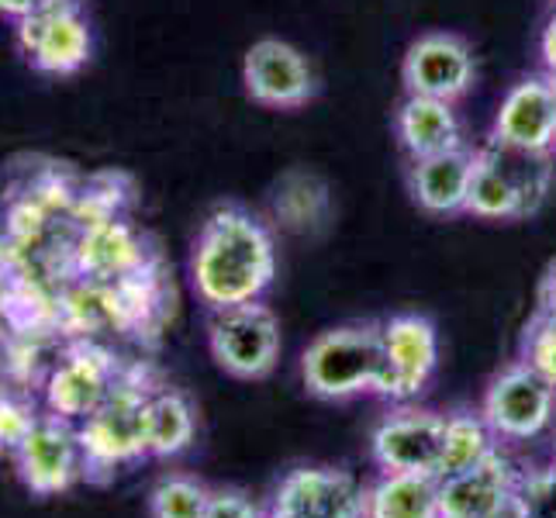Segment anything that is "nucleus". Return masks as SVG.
Segmentation results:
<instances>
[{
	"label": "nucleus",
	"mask_w": 556,
	"mask_h": 518,
	"mask_svg": "<svg viewBox=\"0 0 556 518\" xmlns=\"http://www.w3.org/2000/svg\"><path fill=\"white\" fill-rule=\"evenodd\" d=\"M277 277V242L242 204H218L190 249V283L211 312L263 301Z\"/></svg>",
	"instance_id": "1"
},
{
	"label": "nucleus",
	"mask_w": 556,
	"mask_h": 518,
	"mask_svg": "<svg viewBox=\"0 0 556 518\" xmlns=\"http://www.w3.org/2000/svg\"><path fill=\"white\" fill-rule=\"evenodd\" d=\"M156 391L149 383L146 367H125L101 408L87 415L80 426L84 446V477L90 481H108L114 470L139 464L149 456L146 439V405Z\"/></svg>",
	"instance_id": "2"
},
{
	"label": "nucleus",
	"mask_w": 556,
	"mask_h": 518,
	"mask_svg": "<svg viewBox=\"0 0 556 518\" xmlns=\"http://www.w3.org/2000/svg\"><path fill=\"white\" fill-rule=\"evenodd\" d=\"M301 380L321 401H350L380 394L383 383V332L374 321L339 325L321 332L301 356Z\"/></svg>",
	"instance_id": "3"
},
{
	"label": "nucleus",
	"mask_w": 556,
	"mask_h": 518,
	"mask_svg": "<svg viewBox=\"0 0 556 518\" xmlns=\"http://www.w3.org/2000/svg\"><path fill=\"white\" fill-rule=\"evenodd\" d=\"M207 350L228 377L263 380L280 359V321L263 301L215 312L207 325Z\"/></svg>",
	"instance_id": "4"
},
{
	"label": "nucleus",
	"mask_w": 556,
	"mask_h": 518,
	"mask_svg": "<svg viewBox=\"0 0 556 518\" xmlns=\"http://www.w3.org/2000/svg\"><path fill=\"white\" fill-rule=\"evenodd\" d=\"M14 46L31 70L46 76H73L90 63L93 35L73 0H55L46 11L14 22Z\"/></svg>",
	"instance_id": "5"
},
{
	"label": "nucleus",
	"mask_w": 556,
	"mask_h": 518,
	"mask_svg": "<svg viewBox=\"0 0 556 518\" xmlns=\"http://www.w3.org/2000/svg\"><path fill=\"white\" fill-rule=\"evenodd\" d=\"M481 415L497 439L526 443L549 429L556 415V388L526 363H508L497 370L484 391Z\"/></svg>",
	"instance_id": "6"
},
{
	"label": "nucleus",
	"mask_w": 556,
	"mask_h": 518,
	"mask_svg": "<svg viewBox=\"0 0 556 518\" xmlns=\"http://www.w3.org/2000/svg\"><path fill=\"white\" fill-rule=\"evenodd\" d=\"M14 467L22 484L38 497L70 491L84 477V446L76 421L42 415L25 435V443L14 450Z\"/></svg>",
	"instance_id": "7"
},
{
	"label": "nucleus",
	"mask_w": 556,
	"mask_h": 518,
	"mask_svg": "<svg viewBox=\"0 0 556 518\" xmlns=\"http://www.w3.org/2000/svg\"><path fill=\"white\" fill-rule=\"evenodd\" d=\"M401 84L412 98H435L456 104L477 84L473 49L453 31H429L415 38L401 63Z\"/></svg>",
	"instance_id": "8"
},
{
	"label": "nucleus",
	"mask_w": 556,
	"mask_h": 518,
	"mask_svg": "<svg viewBox=\"0 0 556 518\" xmlns=\"http://www.w3.org/2000/svg\"><path fill=\"white\" fill-rule=\"evenodd\" d=\"M242 84L249 98L274 111L304 108L318 93V76L308 55L283 38H260L249 46L242 60Z\"/></svg>",
	"instance_id": "9"
},
{
	"label": "nucleus",
	"mask_w": 556,
	"mask_h": 518,
	"mask_svg": "<svg viewBox=\"0 0 556 518\" xmlns=\"http://www.w3.org/2000/svg\"><path fill=\"white\" fill-rule=\"evenodd\" d=\"M125 367L93 342H76L46 377V408L66 421H84L101 408Z\"/></svg>",
	"instance_id": "10"
},
{
	"label": "nucleus",
	"mask_w": 556,
	"mask_h": 518,
	"mask_svg": "<svg viewBox=\"0 0 556 518\" xmlns=\"http://www.w3.org/2000/svg\"><path fill=\"white\" fill-rule=\"evenodd\" d=\"M383 332V383L380 397L405 401L429 388L439 367V332L426 315H394L380 325Z\"/></svg>",
	"instance_id": "11"
},
{
	"label": "nucleus",
	"mask_w": 556,
	"mask_h": 518,
	"mask_svg": "<svg viewBox=\"0 0 556 518\" xmlns=\"http://www.w3.org/2000/svg\"><path fill=\"white\" fill-rule=\"evenodd\" d=\"M277 518H367V488L350 470L298 467L280 481L270 502Z\"/></svg>",
	"instance_id": "12"
},
{
	"label": "nucleus",
	"mask_w": 556,
	"mask_h": 518,
	"mask_svg": "<svg viewBox=\"0 0 556 518\" xmlns=\"http://www.w3.org/2000/svg\"><path fill=\"white\" fill-rule=\"evenodd\" d=\"M446 415L426 408L391 412L370 435V456L383 473H432L443 456Z\"/></svg>",
	"instance_id": "13"
},
{
	"label": "nucleus",
	"mask_w": 556,
	"mask_h": 518,
	"mask_svg": "<svg viewBox=\"0 0 556 518\" xmlns=\"http://www.w3.org/2000/svg\"><path fill=\"white\" fill-rule=\"evenodd\" d=\"M491 139L522 146L535 152H553L556 142V90L549 87L546 73L522 76L511 84L497 104Z\"/></svg>",
	"instance_id": "14"
},
{
	"label": "nucleus",
	"mask_w": 556,
	"mask_h": 518,
	"mask_svg": "<svg viewBox=\"0 0 556 518\" xmlns=\"http://www.w3.org/2000/svg\"><path fill=\"white\" fill-rule=\"evenodd\" d=\"M515 488L519 473L508 456L491 453L484 464L439 481V505L443 518H494L515 497Z\"/></svg>",
	"instance_id": "15"
},
{
	"label": "nucleus",
	"mask_w": 556,
	"mask_h": 518,
	"mask_svg": "<svg viewBox=\"0 0 556 518\" xmlns=\"http://www.w3.org/2000/svg\"><path fill=\"white\" fill-rule=\"evenodd\" d=\"M73 263L93 283H114L131 274L146 270V242L142 236L122 218H104L84 225L80 239L73 249Z\"/></svg>",
	"instance_id": "16"
},
{
	"label": "nucleus",
	"mask_w": 556,
	"mask_h": 518,
	"mask_svg": "<svg viewBox=\"0 0 556 518\" xmlns=\"http://www.w3.org/2000/svg\"><path fill=\"white\" fill-rule=\"evenodd\" d=\"M473 163H477V152H470L467 146L453 152H439V156L412 160L408 166L412 201L426 211V215H435V218L467 215Z\"/></svg>",
	"instance_id": "17"
},
{
	"label": "nucleus",
	"mask_w": 556,
	"mask_h": 518,
	"mask_svg": "<svg viewBox=\"0 0 556 518\" xmlns=\"http://www.w3.org/2000/svg\"><path fill=\"white\" fill-rule=\"evenodd\" d=\"M394 136L412 160L464 149V125H459L456 108L435 98H412L408 93L394 114Z\"/></svg>",
	"instance_id": "18"
},
{
	"label": "nucleus",
	"mask_w": 556,
	"mask_h": 518,
	"mask_svg": "<svg viewBox=\"0 0 556 518\" xmlns=\"http://www.w3.org/2000/svg\"><path fill=\"white\" fill-rule=\"evenodd\" d=\"M367 518H443L439 477L383 473L374 488H367Z\"/></svg>",
	"instance_id": "19"
},
{
	"label": "nucleus",
	"mask_w": 556,
	"mask_h": 518,
	"mask_svg": "<svg viewBox=\"0 0 556 518\" xmlns=\"http://www.w3.org/2000/svg\"><path fill=\"white\" fill-rule=\"evenodd\" d=\"M484 156L494 163V169L515 187V194L522 198L526 207V218L535 215L543 207L549 187H553V152H535V149H522V146H508V142H497L491 139L488 146H481Z\"/></svg>",
	"instance_id": "20"
},
{
	"label": "nucleus",
	"mask_w": 556,
	"mask_h": 518,
	"mask_svg": "<svg viewBox=\"0 0 556 518\" xmlns=\"http://www.w3.org/2000/svg\"><path fill=\"white\" fill-rule=\"evenodd\" d=\"M198 432V415L190 397L177 388H156L149 394L146 405V439H149V456L169 459L190 450Z\"/></svg>",
	"instance_id": "21"
},
{
	"label": "nucleus",
	"mask_w": 556,
	"mask_h": 518,
	"mask_svg": "<svg viewBox=\"0 0 556 518\" xmlns=\"http://www.w3.org/2000/svg\"><path fill=\"white\" fill-rule=\"evenodd\" d=\"M274 215L287 232H301V236L318 232L332 215L329 187H325V180L315 177V173H304V169L287 173L274 194Z\"/></svg>",
	"instance_id": "22"
},
{
	"label": "nucleus",
	"mask_w": 556,
	"mask_h": 518,
	"mask_svg": "<svg viewBox=\"0 0 556 518\" xmlns=\"http://www.w3.org/2000/svg\"><path fill=\"white\" fill-rule=\"evenodd\" d=\"M494 432L484 421V415L473 412H453L446 415V432H443V456H439V470L435 477L446 481L453 473H464L477 464H484L491 453H497L494 446Z\"/></svg>",
	"instance_id": "23"
},
{
	"label": "nucleus",
	"mask_w": 556,
	"mask_h": 518,
	"mask_svg": "<svg viewBox=\"0 0 556 518\" xmlns=\"http://www.w3.org/2000/svg\"><path fill=\"white\" fill-rule=\"evenodd\" d=\"M473 163V180H470V194H467V215L484 218V222H515L526 218L522 198L515 194V187L494 169V163L484 156L481 149Z\"/></svg>",
	"instance_id": "24"
},
{
	"label": "nucleus",
	"mask_w": 556,
	"mask_h": 518,
	"mask_svg": "<svg viewBox=\"0 0 556 518\" xmlns=\"http://www.w3.org/2000/svg\"><path fill=\"white\" fill-rule=\"evenodd\" d=\"M211 502V488L190 473H166L149 491L152 518H204Z\"/></svg>",
	"instance_id": "25"
},
{
	"label": "nucleus",
	"mask_w": 556,
	"mask_h": 518,
	"mask_svg": "<svg viewBox=\"0 0 556 518\" xmlns=\"http://www.w3.org/2000/svg\"><path fill=\"white\" fill-rule=\"evenodd\" d=\"M519 359L556 388V318L553 315L535 308V315L522 329Z\"/></svg>",
	"instance_id": "26"
},
{
	"label": "nucleus",
	"mask_w": 556,
	"mask_h": 518,
	"mask_svg": "<svg viewBox=\"0 0 556 518\" xmlns=\"http://www.w3.org/2000/svg\"><path fill=\"white\" fill-rule=\"evenodd\" d=\"M42 418L35 408V401L14 394L11 388H0V456L11 453L25 443V435L35 429V421Z\"/></svg>",
	"instance_id": "27"
},
{
	"label": "nucleus",
	"mask_w": 556,
	"mask_h": 518,
	"mask_svg": "<svg viewBox=\"0 0 556 518\" xmlns=\"http://www.w3.org/2000/svg\"><path fill=\"white\" fill-rule=\"evenodd\" d=\"M515 497H519L522 518H556V467L519 477Z\"/></svg>",
	"instance_id": "28"
},
{
	"label": "nucleus",
	"mask_w": 556,
	"mask_h": 518,
	"mask_svg": "<svg viewBox=\"0 0 556 518\" xmlns=\"http://www.w3.org/2000/svg\"><path fill=\"white\" fill-rule=\"evenodd\" d=\"M204 518H270V511H263L253 497L242 491L222 488V491H211Z\"/></svg>",
	"instance_id": "29"
},
{
	"label": "nucleus",
	"mask_w": 556,
	"mask_h": 518,
	"mask_svg": "<svg viewBox=\"0 0 556 518\" xmlns=\"http://www.w3.org/2000/svg\"><path fill=\"white\" fill-rule=\"evenodd\" d=\"M55 0H0V17H11V22H22V17L46 11Z\"/></svg>",
	"instance_id": "30"
},
{
	"label": "nucleus",
	"mask_w": 556,
	"mask_h": 518,
	"mask_svg": "<svg viewBox=\"0 0 556 518\" xmlns=\"http://www.w3.org/2000/svg\"><path fill=\"white\" fill-rule=\"evenodd\" d=\"M540 63L543 73H556V11L549 14V22L540 35Z\"/></svg>",
	"instance_id": "31"
},
{
	"label": "nucleus",
	"mask_w": 556,
	"mask_h": 518,
	"mask_svg": "<svg viewBox=\"0 0 556 518\" xmlns=\"http://www.w3.org/2000/svg\"><path fill=\"white\" fill-rule=\"evenodd\" d=\"M540 312L556 318V260L546 266V274L540 280Z\"/></svg>",
	"instance_id": "32"
},
{
	"label": "nucleus",
	"mask_w": 556,
	"mask_h": 518,
	"mask_svg": "<svg viewBox=\"0 0 556 518\" xmlns=\"http://www.w3.org/2000/svg\"><path fill=\"white\" fill-rule=\"evenodd\" d=\"M4 249H11V228H8V215L0 211V263H4Z\"/></svg>",
	"instance_id": "33"
},
{
	"label": "nucleus",
	"mask_w": 556,
	"mask_h": 518,
	"mask_svg": "<svg viewBox=\"0 0 556 518\" xmlns=\"http://www.w3.org/2000/svg\"><path fill=\"white\" fill-rule=\"evenodd\" d=\"M494 518H522V508H519V497H511V502L502 508V511H497Z\"/></svg>",
	"instance_id": "34"
},
{
	"label": "nucleus",
	"mask_w": 556,
	"mask_h": 518,
	"mask_svg": "<svg viewBox=\"0 0 556 518\" xmlns=\"http://www.w3.org/2000/svg\"><path fill=\"white\" fill-rule=\"evenodd\" d=\"M546 80H549V87L556 90V73H546Z\"/></svg>",
	"instance_id": "35"
},
{
	"label": "nucleus",
	"mask_w": 556,
	"mask_h": 518,
	"mask_svg": "<svg viewBox=\"0 0 556 518\" xmlns=\"http://www.w3.org/2000/svg\"><path fill=\"white\" fill-rule=\"evenodd\" d=\"M553 467H556V450H553Z\"/></svg>",
	"instance_id": "36"
},
{
	"label": "nucleus",
	"mask_w": 556,
	"mask_h": 518,
	"mask_svg": "<svg viewBox=\"0 0 556 518\" xmlns=\"http://www.w3.org/2000/svg\"><path fill=\"white\" fill-rule=\"evenodd\" d=\"M553 156H556V142H553Z\"/></svg>",
	"instance_id": "37"
},
{
	"label": "nucleus",
	"mask_w": 556,
	"mask_h": 518,
	"mask_svg": "<svg viewBox=\"0 0 556 518\" xmlns=\"http://www.w3.org/2000/svg\"><path fill=\"white\" fill-rule=\"evenodd\" d=\"M270 518H277V515H270Z\"/></svg>",
	"instance_id": "38"
}]
</instances>
